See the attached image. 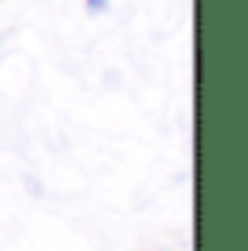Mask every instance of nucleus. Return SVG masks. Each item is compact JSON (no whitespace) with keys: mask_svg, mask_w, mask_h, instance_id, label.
<instances>
[{"mask_svg":"<svg viewBox=\"0 0 248 251\" xmlns=\"http://www.w3.org/2000/svg\"><path fill=\"white\" fill-rule=\"evenodd\" d=\"M88 11H91V15H99V11H106V0H88Z\"/></svg>","mask_w":248,"mask_h":251,"instance_id":"nucleus-1","label":"nucleus"}]
</instances>
